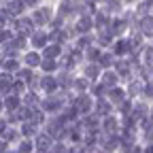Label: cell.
I'll return each instance as SVG.
<instances>
[{
  "instance_id": "obj_1",
  "label": "cell",
  "mask_w": 153,
  "mask_h": 153,
  "mask_svg": "<svg viewBox=\"0 0 153 153\" xmlns=\"http://www.w3.org/2000/svg\"><path fill=\"white\" fill-rule=\"evenodd\" d=\"M28 15H30V19H32L34 28H47V26L51 24V19L55 17V7L49 4V2H43L41 7L28 11Z\"/></svg>"
},
{
  "instance_id": "obj_2",
  "label": "cell",
  "mask_w": 153,
  "mask_h": 153,
  "mask_svg": "<svg viewBox=\"0 0 153 153\" xmlns=\"http://www.w3.org/2000/svg\"><path fill=\"white\" fill-rule=\"evenodd\" d=\"M94 102H96V98L91 94H74L72 98H70V104L76 108V113H79V117H83V115H87V113H94Z\"/></svg>"
},
{
  "instance_id": "obj_3",
  "label": "cell",
  "mask_w": 153,
  "mask_h": 153,
  "mask_svg": "<svg viewBox=\"0 0 153 153\" xmlns=\"http://www.w3.org/2000/svg\"><path fill=\"white\" fill-rule=\"evenodd\" d=\"M36 89L41 91L43 96L55 94L57 89H60V85H57V76L55 74H43V72H38V76H36Z\"/></svg>"
},
{
  "instance_id": "obj_4",
  "label": "cell",
  "mask_w": 153,
  "mask_h": 153,
  "mask_svg": "<svg viewBox=\"0 0 153 153\" xmlns=\"http://www.w3.org/2000/svg\"><path fill=\"white\" fill-rule=\"evenodd\" d=\"M113 70L119 74L121 83H126L128 79L134 76V64L130 57H115V64H113Z\"/></svg>"
},
{
  "instance_id": "obj_5",
  "label": "cell",
  "mask_w": 153,
  "mask_h": 153,
  "mask_svg": "<svg viewBox=\"0 0 153 153\" xmlns=\"http://www.w3.org/2000/svg\"><path fill=\"white\" fill-rule=\"evenodd\" d=\"M47 43H49V32H47V28H34V30L28 34V47H30V49H38V51H41Z\"/></svg>"
},
{
  "instance_id": "obj_6",
  "label": "cell",
  "mask_w": 153,
  "mask_h": 153,
  "mask_svg": "<svg viewBox=\"0 0 153 153\" xmlns=\"http://www.w3.org/2000/svg\"><path fill=\"white\" fill-rule=\"evenodd\" d=\"M119 130H121V119H119L117 113H111V115L100 119V132L102 134H111L113 136V134H119Z\"/></svg>"
},
{
  "instance_id": "obj_7",
  "label": "cell",
  "mask_w": 153,
  "mask_h": 153,
  "mask_svg": "<svg viewBox=\"0 0 153 153\" xmlns=\"http://www.w3.org/2000/svg\"><path fill=\"white\" fill-rule=\"evenodd\" d=\"M72 26L76 30V36L79 34H94V19L89 13H83V15H76L72 19Z\"/></svg>"
},
{
  "instance_id": "obj_8",
  "label": "cell",
  "mask_w": 153,
  "mask_h": 153,
  "mask_svg": "<svg viewBox=\"0 0 153 153\" xmlns=\"http://www.w3.org/2000/svg\"><path fill=\"white\" fill-rule=\"evenodd\" d=\"M19 60H22L24 66H28L32 70H38V66H41V62H43V53L38 51V49H30L28 47L22 55H19Z\"/></svg>"
},
{
  "instance_id": "obj_9",
  "label": "cell",
  "mask_w": 153,
  "mask_h": 153,
  "mask_svg": "<svg viewBox=\"0 0 153 153\" xmlns=\"http://www.w3.org/2000/svg\"><path fill=\"white\" fill-rule=\"evenodd\" d=\"M11 28H13V32H17V34H26V36H28V34L34 30V24H32L30 15L24 13V15H19V17H13Z\"/></svg>"
},
{
  "instance_id": "obj_10",
  "label": "cell",
  "mask_w": 153,
  "mask_h": 153,
  "mask_svg": "<svg viewBox=\"0 0 153 153\" xmlns=\"http://www.w3.org/2000/svg\"><path fill=\"white\" fill-rule=\"evenodd\" d=\"M79 72L81 76H85V79L91 83V81H98L100 79V74H102V68L98 66V62H81V66H79Z\"/></svg>"
},
{
  "instance_id": "obj_11",
  "label": "cell",
  "mask_w": 153,
  "mask_h": 153,
  "mask_svg": "<svg viewBox=\"0 0 153 153\" xmlns=\"http://www.w3.org/2000/svg\"><path fill=\"white\" fill-rule=\"evenodd\" d=\"M108 49L113 51L115 57H128V55H130V43H128V38H126V36L113 38V43H111Z\"/></svg>"
},
{
  "instance_id": "obj_12",
  "label": "cell",
  "mask_w": 153,
  "mask_h": 153,
  "mask_svg": "<svg viewBox=\"0 0 153 153\" xmlns=\"http://www.w3.org/2000/svg\"><path fill=\"white\" fill-rule=\"evenodd\" d=\"M143 83H145V81L136 79V76H132V79H128V81L123 83V89H126V94H128L130 100H136V98H140V96H143Z\"/></svg>"
},
{
  "instance_id": "obj_13",
  "label": "cell",
  "mask_w": 153,
  "mask_h": 153,
  "mask_svg": "<svg viewBox=\"0 0 153 153\" xmlns=\"http://www.w3.org/2000/svg\"><path fill=\"white\" fill-rule=\"evenodd\" d=\"M136 30L140 32V36L145 38V41H151V38H153V15H151V13H149V15H143V17L138 19Z\"/></svg>"
},
{
  "instance_id": "obj_14",
  "label": "cell",
  "mask_w": 153,
  "mask_h": 153,
  "mask_svg": "<svg viewBox=\"0 0 153 153\" xmlns=\"http://www.w3.org/2000/svg\"><path fill=\"white\" fill-rule=\"evenodd\" d=\"M32 140H34V149H41V151H51V147H53V143H55L53 136H49L43 128L38 130V134H36Z\"/></svg>"
},
{
  "instance_id": "obj_15",
  "label": "cell",
  "mask_w": 153,
  "mask_h": 153,
  "mask_svg": "<svg viewBox=\"0 0 153 153\" xmlns=\"http://www.w3.org/2000/svg\"><path fill=\"white\" fill-rule=\"evenodd\" d=\"M111 113H115V106L106 100V98H96V102H94V115L96 117H106V115H111Z\"/></svg>"
},
{
  "instance_id": "obj_16",
  "label": "cell",
  "mask_w": 153,
  "mask_h": 153,
  "mask_svg": "<svg viewBox=\"0 0 153 153\" xmlns=\"http://www.w3.org/2000/svg\"><path fill=\"white\" fill-rule=\"evenodd\" d=\"M126 98H128V94H126V89H123V83H121V85H115V87H111V89L106 91V100H108L113 106L121 104Z\"/></svg>"
},
{
  "instance_id": "obj_17",
  "label": "cell",
  "mask_w": 153,
  "mask_h": 153,
  "mask_svg": "<svg viewBox=\"0 0 153 153\" xmlns=\"http://www.w3.org/2000/svg\"><path fill=\"white\" fill-rule=\"evenodd\" d=\"M43 57H49V60H60L64 55V45L62 43H47L43 49H41Z\"/></svg>"
},
{
  "instance_id": "obj_18",
  "label": "cell",
  "mask_w": 153,
  "mask_h": 153,
  "mask_svg": "<svg viewBox=\"0 0 153 153\" xmlns=\"http://www.w3.org/2000/svg\"><path fill=\"white\" fill-rule=\"evenodd\" d=\"M106 89H111V87H115V85H121V79H119V74L115 72L113 68H106V70H102V74H100V79H98Z\"/></svg>"
},
{
  "instance_id": "obj_19",
  "label": "cell",
  "mask_w": 153,
  "mask_h": 153,
  "mask_svg": "<svg viewBox=\"0 0 153 153\" xmlns=\"http://www.w3.org/2000/svg\"><path fill=\"white\" fill-rule=\"evenodd\" d=\"M100 9H102L104 13H108L111 17H117V15H121V13L126 11V7H123L121 0H104V2L100 4Z\"/></svg>"
},
{
  "instance_id": "obj_20",
  "label": "cell",
  "mask_w": 153,
  "mask_h": 153,
  "mask_svg": "<svg viewBox=\"0 0 153 153\" xmlns=\"http://www.w3.org/2000/svg\"><path fill=\"white\" fill-rule=\"evenodd\" d=\"M130 115H132L136 121H138L140 117H145V115H149V102L143 100V98L132 100V111H130Z\"/></svg>"
},
{
  "instance_id": "obj_21",
  "label": "cell",
  "mask_w": 153,
  "mask_h": 153,
  "mask_svg": "<svg viewBox=\"0 0 153 153\" xmlns=\"http://www.w3.org/2000/svg\"><path fill=\"white\" fill-rule=\"evenodd\" d=\"M15 76V79L17 81H22V83H26L28 87H30V83H32V79H34V76H36V70H32V68H28V66H19V70L13 74Z\"/></svg>"
},
{
  "instance_id": "obj_22",
  "label": "cell",
  "mask_w": 153,
  "mask_h": 153,
  "mask_svg": "<svg viewBox=\"0 0 153 153\" xmlns=\"http://www.w3.org/2000/svg\"><path fill=\"white\" fill-rule=\"evenodd\" d=\"M94 43L98 45L100 49H108L111 43H113V36H111L106 30H96V32H94Z\"/></svg>"
},
{
  "instance_id": "obj_23",
  "label": "cell",
  "mask_w": 153,
  "mask_h": 153,
  "mask_svg": "<svg viewBox=\"0 0 153 153\" xmlns=\"http://www.w3.org/2000/svg\"><path fill=\"white\" fill-rule=\"evenodd\" d=\"M9 11H11V15L13 17H19V15H24V13H28V9H26V4H24V0H4L2 2Z\"/></svg>"
},
{
  "instance_id": "obj_24",
  "label": "cell",
  "mask_w": 153,
  "mask_h": 153,
  "mask_svg": "<svg viewBox=\"0 0 153 153\" xmlns=\"http://www.w3.org/2000/svg\"><path fill=\"white\" fill-rule=\"evenodd\" d=\"M0 138L2 140H7L11 147H15L17 143H19V138H22V134H19V130H17V126H9L2 134H0Z\"/></svg>"
},
{
  "instance_id": "obj_25",
  "label": "cell",
  "mask_w": 153,
  "mask_h": 153,
  "mask_svg": "<svg viewBox=\"0 0 153 153\" xmlns=\"http://www.w3.org/2000/svg\"><path fill=\"white\" fill-rule=\"evenodd\" d=\"M17 130H19V134H22V138H34L41 128L34 126L32 121H22V123L17 126Z\"/></svg>"
},
{
  "instance_id": "obj_26",
  "label": "cell",
  "mask_w": 153,
  "mask_h": 153,
  "mask_svg": "<svg viewBox=\"0 0 153 153\" xmlns=\"http://www.w3.org/2000/svg\"><path fill=\"white\" fill-rule=\"evenodd\" d=\"M60 70V60H49V57H43L41 66H38V72L43 74H55Z\"/></svg>"
},
{
  "instance_id": "obj_27",
  "label": "cell",
  "mask_w": 153,
  "mask_h": 153,
  "mask_svg": "<svg viewBox=\"0 0 153 153\" xmlns=\"http://www.w3.org/2000/svg\"><path fill=\"white\" fill-rule=\"evenodd\" d=\"M96 62H98V66H100L102 70L113 68V64H115V55H113V51H111V49H102Z\"/></svg>"
},
{
  "instance_id": "obj_28",
  "label": "cell",
  "mask_w": 153,
  "mask_h": 153,
  "mask_svg": "<svg viewBox=\"0 0 153 153\" xmlns=\"http://www.w3.org/2000/svg\"><path fill=\"white\" fill-rule=\"evenodd\" d=\"M89 89V81L85 79V76H81L79 72L74 74V79H72V87H70V91L72 94H85Z\"/></svg>"
},
{
  "instance_id": "obj_29",
  "label": "cell",
  "mask_w": 153,
  "mask_h": 153,
  "mask_svg": "<svg viewBox=\"0 0 153 153\" xmlns=\"http://www.w3.org/2000/svg\"><path fill=\"white\" fill-rule=\"evenodd\" d=\"M41 91H36V89H26V94L22 96V104L26 106H38V102H41Z\"/></svg>"
},
{
  "instance_id": "obj_30",
  "label": "cell",
  "mask_w": 153,
  "mask_h": 153,
  "mask_svg": "<svg viewBox=\"0 0 153 153\" xmlns=\"http://www.w3.org/2000/svg\"><path fill=\"white\" fill-rule=\"evenodd\" d=\"M19 66H22V60H19V57H4L2 64H0V70L15 74V72L19 70Z\"/></svg>"
},
{
  "instance_id": "obj_31",
  "label": "cell",
  "mask_w": 153,
  "mask_h": 153,
  "mask_svg": "<svg viewBox=\"0 0 153 153\" xmlns=\"http://www.w3.org/2000/svg\"><path fill=\"white\" fill-rule=\"evenodd\" d=\"M138 60H140L143 64H147V66H153V43H151V41H147L145 47L140 49Z\"/></svg>"
},
{
  "instance_id": "obj_32",
  "label": "cell",
  "mask_w": 153,
  "mask_h": 153,
  "mask_svg": "<svg viewBox=\"0 0 153 153\" xmlns=\"http://www.w3.org/2000/svg\"><path fill=\"white\" fill-rule=\"evenodd\" d=\"M4 111H17L22 106V96H15V94H4Z\"/></svg>"
},
{
  "instance_id": "obj_33",
  "label": "cell",
  "mask_w": 153,
  "mask_h": 153,
  "mask_svg": "<svg viewBox=\"0 0 153 153\" xmlns=\"http://www.w3.org/2000/svg\"><path fill=\"white\" fill-rule=\"evenodd\" d=\"M106 87L100 83V81H91L89 83V89H87V94H91L94 98H106Z\"/></svg>"
},
{
  "instance_id": "obj_34",
  "label": "cell",
  "mask_w": 153,
  "mask_h": 153,
  "mask_svg": "<svg viewBox=\"0 0 153 153\" xmlns=\"http://www.w3.org/2000/svg\"><path fill=\"white\" fill-rule=\"evenodd\" d=\"M15 149L19 153H34V140L32 138H19V143L15 145Z\"/></svg>"
},
{
  "instance_id": "obj_35",
  "label": "cell",
  "mask_w": 153,
  "mask_h": 153,
  "mask_svg": "<svg viewBox=\"0 0 153 153\" xmlns=\"http://www.w3.org/2000/svg\"><path fill=\"white\" fill-rule=\"evenodd\" d=\"M130 111H132V100H130V98H126L121 104L115 106V113H117L119 117H126V115H130Z\"/></svg>"
},
{
  "instance_id": "obj_36",
  "label": "cell",
  "mask_w": 153,
  "mask_h": 153,
  "mask_svg": "<svg viewBox=\"0 0 153 153\" xmlns=\"http://www.w3.org/2000/svg\"><path fill=\"white\" fill-rule=\"evenodd\" d=\"M140 98L147 100V102L153 100V79H149V81L143 83V96H140Z\"/></svg>"
},
{
  "instance_id": "obj_37",
  "label": "cell",
  "mask_w": 153,
  "mask_h": 153,
  "mask_svg": "<svg viewBox=\"0 0 153 153\" xmlns=\"http://www.w3.org/2000/svg\"><path fill=\"white\" fill-rule=\"evenodd\" d=\"M24 4H26L28 11H32V9H36V7H41L43 0H24Z\"/></svg>"
},
{
  "instance_id": "obj_38",
  "label": "cell",
  "mask_w": 153,
  "mask_h": 153,
  "mask_svg": "<svg viewBox=\"0 0 153 153\" xmlns=\"http://www.w3.org/2000/svg\"><path fill=\"white\" fill-rule=\"evenodd\" d=\"M68 153H87L83 145H68Z\"/></svg>"
},
{
  "instance_id": "obj_39",
  "label": "cell",
  "mask_w": 153,
  "mask_h": 153,
  "mask_svg": "<svg viewBox=\"0 0 153 153\" xmlns=\"http://www.w3.org/2000/svg\"><path fill=\"white\" fill-rule=\"evenodd\" d=\"M121 2H123V7H126V9H134V7L140 2V0H121Z\"/></svg>"
},
{
  "instance_id": "obj_40",
  "label": "cell",
  "mask_w": 153,
  "mask_h": 153,
  "mask_svg": "<svg viewBox=\"0 0 153 153\" xmlns=\"http://www.w3.org/2000/svg\"><path fill=\"white\" fill-rule=\"evenodd\" d=\"M7 128H9V123H7V119H4V113H2V115H0V134H2Z\"/></svg>"
},
{
  "instance_id": "obj_41",
  "label": "cell",
  "mask_w": 153,
  "mask_h": 153,
  "mask_svg": "<svg viewBox=\"0 0 153 153\" xmlns=\"http://www.w3.org/2000/svg\"><path fill=\"white\" fill-rule=\"evenodd\" d=\"M143 153H153V143H147V145H143Z\"/></svg>"
},
{
  "instance_id": "obj_42",
  "label": "cell",
  "mask_w": 153,
  "mask_h": 153,
  "mask_svg": "<svg viewBox=\"0 0 153 153\" xmlns=\"http://www.w3.org/2000/svg\"><path fill=\"white\" fill-rule=\"evenodd\" d=\"M4 113V98H2V94H0V115Z\"/></svg>"
},
{
  "instance_id": "obj_43",
  "label": "cell",
  "mask_w": 153,
  "mask_h": 153,
  "mask_svg": "<svg viewBox=\"0 0 153 153\" xmlns=\"http://www.w3.org/2000/svg\"><path fill=\"white\" fill-rule=\"evenodd\" d=\"M149 115H151V117H153V100L149 102Z\"/></svg>"
},
{
  "instance_id": "obj_44",
  "label": "cell",
  "mask_w": 153,
  "mask_h": 153,
  "mask_svg": "<svg viewBox=\"0 0 153 153\" xmlns=\"http://www.w3.org/2000/svg\"><path fill=\"white\" fill-rule=\"evenodd\" d=\"M43 2H49V4H55V2H60V0H43Z\"/></svg>"
},
{
  "instance_id": "obj_45",
  "label": "cell",
  "mask_w": 153,
  "mask_h": 153,
  "mask_svg": "<svg viewBox=\"0 0 153 153\" xmlns=\"http://www.w3.org/2000/svg\"><path fill=\"white\" fill-rule=\"evenodd\" d=\"M34 153H51V151H41V149H34Z\"/></svg>"
},
{
  "instance_id": "obj_46",
  "label": "cell",
  "mask_w": 153,
  "mask_h": 153,
  "mask_svg": "<svg viewBox=\"0 0 153 153\" xmlns=\"http://www.w3.org/2000/svg\"><path fill=\"white\" fill-rule=\"evenodd\" d=\"M151 79H153V66H151Z\"/></svg>"
},
{
  "instance_id": "obj_47",
  "label": "cell",
  "mask_w": 153,
  "mask_h": 153,
  "mask_svg": "<svg viewBox=\"0 0 153 153\" xmlns=\"http://www.w3.org/2000/svg\"><path fill=\"white\" fill-rule=\"evenodd\" d=\"M149 13H151V15H153V7H151V11H149Z\"/></svg>"
},
{
  "instance_id": "obj_48",
  "label": "cell",
  "mask_w": 153,
  "mask_h": 153,
  "mask_svg": "<svg viewBox=\"0 0 153 153\" xmlns=\"http://www.w3.org/2000/svg\"><path fill=\"white\" fill-rule=\"evenodd\" d=\"M2 2H4V0H0V4H2Z\"/></svg>"
},
{
  "instance_id": "obj_49",
  "label": "cell",
  "mask_w": 153,
  "mask_h": 153,
  "mask_svg": "<svg viewBox=\"0 0 153 153\" xmlns=\"http://www.w3.org/2000/svg\"><path fill=\"white\" fill-rule=\"evenodd\" d=\"M151 43H153V38H151Z\"/></svg>"
}]
</instances>
